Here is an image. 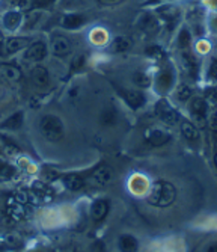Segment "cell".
Instances as JSON below:
<instances>
[{"label":"cell","instance_id":"obj_26","mask_svg":"<svg viewBox=\"0 0 217 252\" xmlns=\"http://www.w3.org/2000/svg\"><path fill=\"white\" fill-rule=\"evenodd\" d=\"M191 95H193V91H191L190 86H187V85H180V86L177 88V98H178L180 101H187V100H190Z\"/></svg>","mask_w":217,"mask_h":252},{"label":"cell","instance_id":"obj_17","mask_svg":"<svg viewBox=\"0 0 217 252\" xmlns=\"http://www.w3.org/2000/svg\"><path fill=\"white\" fill-rule=\"evenodd\" d=\"M0 71L9 80V82H18L21 79V71L20 68L12 65V63H0Z\"/></svg>","mask_w":217,"mask_h":252},{"label":"cell","instance_id":"obj_34","mask_svg":"<svg viewBox=\"0 0 217 252\" xmlns=\"http://www.w3.org/2000/svg\"><path fill=\"white\" fill-rule=\"evenodd\" d=\"M98 2L101 3V5H109V6H112V5H118V3H123L124 0H98Z\"/></svg>","mask_w":217,"mask_h":252},{"label":"cell","instance_id":"obj_13","mask_svg":"<svg viewBox=\"0 0 217 252\" xmlns=\"http://www.w3.org/2000/svg\"><path fill=\"white\" fill-rule=\"evenodd\" d=\"M118 245L121 252H137L139 249V242L131 234H123L118 240Z\"/></svg>","mask_w":217,"mask_h":252},{"label":"cell","instance_id":"obj_38","mask_svg":"<svg viewBox=\"0 0 217 252\" xmlns=\"http://www.w3.org/2000/svg\"><path fill=\"white\" fill-rule=\"evenodd\" d=\"M205 252H217V243L210 245V246L207 248V251H205Z\"/></svg>","mask_w":217,"mask_h":252},{"label":"cell","instance_id":"obj_32","mask_svg":"<svg viewBox=\"0 0 217 252\" xmlns=\"http://www.w3.org/2000/svg\"><path fill=\"white\" fill-rule=\"evenodd\" d=\"M8 3L21 9H31V0H8Z\"/></svg>","mask_w":217,"mask_h":252},{"label":"cell","instance_id":"obj_28","mask_svg":"<svg viewBox=\"0 0 217 252\" xmlns=\"http://www.w3.org/2000/svg\"><path fill=\"white\" fill-rule=\"evenodd\" d=\"M12 174H14V168H11L3 160H0V180L9 178Z\"/></svg>","mask_w":217,"mask_h":252},{"label":"cell","instance_id":"obj_16","mask_svg":"<svg viewBox=\"0 0 217 252\" xmlns=\"http://www.w3.org/2000/svg\"><path fill=\"white\" fill-rule=\"evenodd\" d=\"M63 185L69 190H80L85 186V178L77 174H68L63 177Z\"/></svg>","mask_w":217,"mask_h":252},{"label":"cell","instance_id":"obj_4","mask_svg":"<svg viewBox=\"0 0 217 252\" xmlns=\"http://www.w3.org/2000/svg\"><path fill=\"white\" fill-rule=\"evenodd\" d=\"M29 45V39L28 38H8L3 41L2 50H0V55L3 56H11L18 53L20 50L26 49Z\"/></svg>","mask_w":217,"mask_h":252},{"label":"cell","instance_id":"obj_10","mask_svg":"<svg viewBox=\"0 0 217 252\" xmlns=\"http://www.w3.org/2000/svg\"><path fill=\"white\" fill-rule=\"evenodd\" d=\"M31 79L33 82V85L38 88H47L50 85V74H48L47 68H44L41 65L35 66L31 71Z\"/></svg>","mask_w":217,"mask_h":252},{"label":"cell","instance_id":"obj_25","mask_svg":"<svg viewBox=\"0 0 217 252\" xmlns=\"http://www.w3.org/2000/svg\"><path fill=\"white\" fill-rule=\"evenodd\" d=\"M118 120V112L113 107H107L101 113V123L104 126H113Z\"/></svg>","mask_w":217,"mask_h":252},{"label":"cell","instance_id":"obj_36","mask_svg":"<svg viewBox=\"0 0 217 252\" xmlns=\"http://www.w3.org/2000/svg\"><path fill=\"white\" fill-rule=\"evenodd\" d=\"M210 73H211L213 77H217V61L213 62V65H211V68H210Z\"/></svg>","mask_w":217,"mask_h":252},{"label":"cell","instance_id":"obj_14","mask_svg":"<svg viewBox=\"0 0 217 252\" xmlns=\"http://www.w3.org/2000/svg\"><path fill=\"white\" fill-rule=\"evenodd\" d=\"M181 62H183L184 70H186L191 77H196V73H198V61H196V58L193 56L190 52H184V53L181 55Z\"/></svg>","mask_w":217,"mask_h":252},{"label":"cell","instance_id":"obj_24","mask_svg":"<svg viewBox=\"0 0 217 252\" xmlns=\"http://www.w3.org/2000/svg\"><path fill=\"white\" fill-rule=\"evenodd\" d=\"M21 124H23V112H17L2 124V127L9 128V130H17V128L21 127Z\"/></svg>","mask_w":217,"mask_h":252},{"label":"cell","instance_id":"obj_19","mask_svg":"<svg viewBox=\"0 0 217 252\" xmlns=\"http://www.w3.org/2000/svg\"><path fill=\"white\" fill-rule=\"evenodd\" d=\"M85 21H86L85 17L80 14H68L62 20V26L66 29H77L85 25Z\"/></svg>","mask_w":217,"mask_h":252},{"label":"cell","instance_id":"obj_20","mask_svg":"<svg viewBox=\"0 0 217 252\" xmlns=\"http://www.w3.org/2000/svg\"><path fill=\"white\" fill-rule=\"evenodd\" d=\"M139 28L145 32H148V33H153L157 31L158 28V23L157 20L151 15V14H147V15H143L140 20H139Z\"/></svg>","mask_w":217,"mask_h":252},{"label":"cell","instance_id":"obj_40","mask_svg":"<svg viewBox=\"0 0 217 252\" xmlns=\"http://www.w3.org/2000/svg\"><path fill=\"white\" fill-rule=\"evenodd\" d=\"M214 163H216V166H217V153H216V156H214Z\"/></svg>","mask_w":217,"mask_h":252},{"label":"cell","instance_id":"obj_9","mask_svg":"<svg viewBox=\"0 0 217 252\" xmlns=\"http://www.w3.org/2000/svg\"><path fill=\"white\" fill-rule=\"evenodd\" d=\"M69 52H71V42H69L68 38L61 36V35L53 36V39H52V53H53L55 56L63 58V56H66Z\"/></svg>","mask_w":217,"mask_h":252},{"label":"cell","instance_id":"obj_1","mask_svg":"<svg viewBox=\"0 0 217 252\" xmlns=\"http://www.w3.org/2000/svg\"><path fill=\"white\" fill-rule=\"evenodd\" d=\"M175 198H177V189L172 183L158 180L151 188L148 201L153 205H157V207H167V205H171L175 201Z\"/></svg>","mask_w":217,"mask_h":252},{"label":"cell","instance_id":"obj_33","mask_svg":"<svg viewBox=\"0 0 217 252\" xmlns=\"http://www.w3.org/2000/svg\"><path fill=\"white\" fill-rule=\"evenodd\" d=\"M147 55L151 56V58H155V59H161L163 58V52L160 50V47H155V45H153V47H148Z\"/></svg>","mask_w":217,"mask_h":252},{"label":"cell","instance_id":"obj_41","mask_svg":"<svg viewBox=\"0 0 217 252\" xmlns=\"http://www.w3.org/2000/svg\"><path fill=\"white\" fill-rule=\"evenodd\" d=\"M216 61H217V50H216Z\"/></svg>","mask_w":217,"mask_h":252},{"label":"cell","instance_id":"obj_22","mask_svg":"<svg viewBox=\"0 0 217 252\" xmlns=\"http://www.w3.org/2000/svg\"><path fill=\"white\" fill-rule=\"evenodd\" d=\"M157 85H158V89L160 91H167L174 85V76L169 70H163L158 77H157Z\"/></svg>","mask_w":217,"mask_h":252},{"label":"cell","instance_id":"obj_39","mask_svg":"<svg viewBox=\"0 0 217 252\" xmlns=\"http://www.w3.org/2000/svg\"><path fill=\"white\" fill-rule=\"evenodd\" d=\"M155 2H158V0H148V5L150 3H155Z\"/></svg>","mask_w":217,"mask_h":252},{"label":"cell","instance_id":"obj_15","mask_svg":"<svg viewBox=\"0 0 217 252\" xmlns=\"http://www.w3.org/2000/svg\"><path fill=\"white\" fill-rule=\"evenodd\" d=\"M181 133H183V136L186 137V139L190 141V142L199 141V130H198V127L195 124L190 123V121H183L181 123Z\"/></svg>","mask_w":217,"mask_h":252},{"label":"cell","instance_id":"obj_29","mask_svg":"<svg viewBox=\"0 0 217 252\" xmlns=\"http://www.w3.org/2000/svg\"><path fill=\"white\" fill-rule=\"evenodd\" d=\"M178 45L181 49H188V45H190V33L184 29V31H181V33H180V36H178Z\"/></svg>","mask_w":217,"mask_h":252},{"label":"cell","instance_id":"obj_18","mask_svg":"<svg viewBox=\"0 0 217 252\" xmlns=\"http://www.w3.org/2000/svg\"><path fill=\"white\" fill-rule=\"evenodd\" d=\"M21 20H23V17L18 11H9L3 17V26L8 31H15L21 25Z\"/></svg>","mask_w":217,"mask_h":252},{"label":"cell","instance_id":"obj_27","mask_svg":"<svg viewBox=\"0 0 217 252\" xmlns=\"http://www.w3.org/2000/svg\"><path fill=\"white\" fill-rule=\"evenodd\" d=\"M133 80H134V83L137 85V86H140V88H148L150 85H151V79H150V76L147 74V73H136L134 74V77H133Z\"/></svg>","mask_w":217,"mask_h":252},{"label":"cell","instance_id":"obj_6","mask_svg":"<svg viewBox=\"0 0 217 252\" xmlns=\"http://www.w3.org/2000/svg\"><path fill=\"white\" fill-rule=\"evenodd\" d=\"M113 180V171L109 166H100L91 174V183L95 186H107Z\"/></svg>","mask_w":217,"mask_h":252},{"label":"cell","instance_id":"obj_30","mask_svg":"<svg viewBox=\"0 0 217 252\" xmlns=\"http://www.w3.org/2000/svg\"><path fill=\"white\" fill-rule=\"evenodd\" d=\"M207 123L211 128V131L217 136V110H211V113L207 117Z\"/></svg>","mask_w":217,"mask_h":252},{"label":"cell","instance_id":"obj_11","mask_svg":"<svg viewBox=\"0 0 217 252\" xmlns=\"http://www.w3.org/2000/svg\"><path fill=\"white\" fill-rule=\"evenodd\" d=\"M109 213V201L107 199H96L91 205V218L96 222L103 220Z\"/></svg>","mask_w":217,"mask_h":252},{"label":"cell","instance_id":"obj_5","mask_svg":"<svg viewBox=\"0 0 217 252\" xmlns=\"http://www.w3.org/2000/svg\"><path fill=\"white\" fill-rule=\"evenodd\" d=\"M191 113L195 120L198 121L199 127H205L207 126V117H208V106L205 103L204 98L196 97L191 101Z\"/></svg>","mask_w":217,"mask_h":252},{"label":"cell","instance_id":"obj_3","mask_svg":"<svg viewBox=\"0 0 217 252\" xmlns=\"http://www.w3.org/2000/svg\"><path fill=\"white\" fill-rule=\"evenodd\" d=\"M155 113H157V117L169 124V126H175L178 121H180V115L177 113V110L169 104L166 100H160L157 104H155Z\"/></svg>","mask_w":217,"mask_h":252},{"label":"cell","instance_id":"obj_12","mask_svg":"<svg viewBox=\"0 0 217 252\" xmlns=\"http://www.w3.org/2000/svg\"><path fill=\"white\" fill-rule=\"evenodd\" d=\"M123 97L125 100V103L131 107V109H139L145 104V94L142 91H133V89H128V91H124L123 93Z\"/></svg>","mask_w":217,"mask_h":252},{"label":"cell","instance_id":"obj_2","mask_svg":"<svg viewBox=\"0 0 217 252\" xmlns=\"http://www.w3.org/2000/svg\"><path fill=\"white\" fill-rule=\"evenodd\" d=\"M39 131L42 133V136L47 141L50 142H58L61 141L63 134H65V128H63V123L61 118L55 117V115H45L41 118L39 121Z\"/></svg>","mask_w":217,"mask_h":252},{"label":"cell","instance_id":"obj_35","mask_svg":"<svg viewBox=\"0 0 217 252\" xmlns=\"http://www.w3.org/2000/svg\"><path fill=\"white\" fill-rule=\"evenodd\" d=\"M207 94L210 98H213L214 101H217V88H213V89H208L207 91Z\"/></svg>","mask_w":217,"mask_h":252},{"label":"cell","instance_id":"obj_31","mask_svg":"<svg viewBox=\"0 0 217 252\" xmlns=\"http://www.w3.org/2000/svg\"><path fill=\"white\" fill-rule=\"evenodd\" d=\"M55 0H31V9H38V8H47L52 5Z\"/></svg>","mask_w":217,"mask_h":252},{"label":"cell","instance_id":"obj_8","mask_svg":"<svg viewBox=\"0 0 217 252\" xmlns=\"http://www.w3.org/2000/svg\"><path fill=\"white\" fill-rule=\"evenodd\" d=\"M45 56H47V45L44 42H41V41L31 44L28 47V50H26V53H24V59L33 61V62L42 61Z\"/></svg>","mask_w":217,"mask_h":252},{"label":"cell","instance_id":"obj_7","mask_svg":"<svg viewBox=\"0 0 217 252\" xmlns=\"http://www.w3.org/2000/svg\"><path fill=\"white\" fill-rule=\"evenodd\" d=\"M147 141L153 147H161L171 141V133L158 127H153L151 130L147 131Z\"/></svg>","mask_w":217,"mask_h":252},{"label":"cell","instance_id":"obj_23","mask_svg":"<svg viewBox=\"0 0 217 252\" xmlns=\"http://www.w3.org/2000/svg\"><path fill=\"white\" fill-rule=\"evenodd\" d=\"M158 14L163 20H167V21H172L178 17L180 14V9L174 5H164L161 8H158Z\"/></svg>","mask_w":217,"mask_h":252},{"label":"cell","instance_id":"obj_37","mask_svg":"<svg viewBox=\"0 0 217 252\" xmlns=\"http://www.w3.org/2000/svg\"><path fill=\"white\" fill-rule=\"evenodd\" d=\"M83 61H85V58H83V56H80V58H77V59L74 61V70H76L77 66L83 65Z\"/></svg>","mask_w":217,"mask_h":252},{"label":"cell","instance_id":"obj_21","mask_svg":"<svg viewBox=\"0 0 217 252\" xmlns=\"http://www.w3.org/2000/svg\"><path fill=\"white\" fill-rule=\"evenodd\" d=\"M130 47H131V41L125 36H116L110 44V49L116 53L127 52V50H130Z\"/></svg>","mask_w":217,"mask_h":252}]
</instances>
